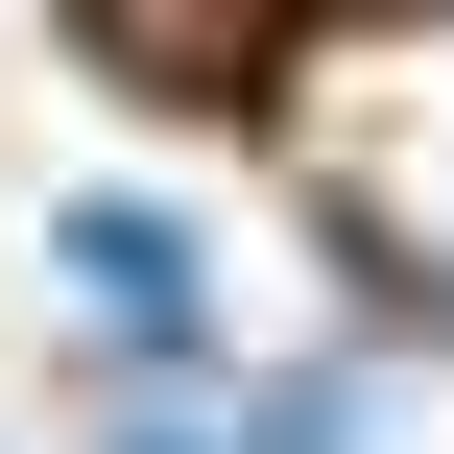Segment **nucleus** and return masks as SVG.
<instances>
[{"mask_svg":"<svg viewBox=\"0 0 454 454\" xmlns=\"http://www.w3.org/2000/svg\"><path fill=\"white\" fill-rule=\"evenodd\" d=\"M48 263H72V311H96V335H144V359H192V335H215V263H192V215H144V192H72V215H48Z\"/></svg>","mask_w":454,"mask_h":454,"instance_id":"obj_1","label":"nucleus"},{"mask_svg":"<svg viewBox=\"0 0 454 454\" xmlns=\"http://www.w3.org/2000/svg\"><path fill=\"white\" fill-rule=\"evenodd\" d=\"M263 24H287V0H96V48H120L144 96H239V72H263Z\"/></svg>","mask_w":454,"mask_h":454,"instance_id":"obj_2","label":"nucleus"},{"mask_svg":"<svg viewBox=\"0 0 454 454\" xmlns=\"http://www.w3.org/2000/svg\"><path fill=\"white\" fill-rule=\"evenodd\" d=\"M239 454H359V383H263V407H239Z\"/></svg>","mask_w":454,"mask_h":454,"instance_id":"obj_3","label":"nucleus"},{"mask_svg":"<svg viewBox=\"0 0 454 454\" xmlns=\"http://www.w3.org/2000/svg\"><path fill=\"white\" fill-rule=\"evenodd\" d=\"M120 454H239V431H192V407H144V431H120Z\"/></svg>","mask_w":454,"mask_h":454,"instance_id":"obj_4","label":"nucleus"}]
</instances>
